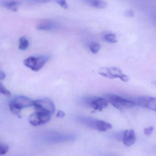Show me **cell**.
Segmentation results:
<instances>
[{
    "label": "cell",
    "instance_id": "cell-1",
    "mask_svg": "<svg viewBox=\"0 0 156 156\" xmlns=\"http://www.w3.org/2000/svg\"><path fill=\"white\" fill-rule=\"evenodd\" d=\"M107 98L109 103L114 107L121 111L132 108L136 105L134 101L125 99L116 94H108Z\"/></svg>",
    "mask_w": 156,
    "mask_h": 156
},
{
    "label": "cell",
    "instance_id": "cell-2",
    "mask_svg": "<svg viewBox=\"0 0 156 156\" xmlns=\"http://www.w3.org/2000/svg\"><path fill=\"white\" fill-rule=\"evenodd\" d=\"M82 103L86 107L93 109L94 111H103L108 106V100L102 97H87L81 100Z\"/></svg>",
    "mask_w": 156,
    "mask_h": 156
},
{
    "label": "cell",
    "instance_id": "cell-3",
    "mask_svg": "<svg viewBox=\"0 0 156 156\" xmlns=\"http://www.w3.org/2000/svg\"><path fill=\"white\" fill-rule=\"evenodd\" d=\"M49 59V56H30L25 59L24 64L33 71L37 72L42 69Z\"/></svg>",
    "mask_w": 156,
    "mask_h": 156
},
{
    "label": "cell",
    "instance_id": "cell-4",
    "mask_svg": "<svg viewBox=\"0 0 156 156\" xmlns=\"http://www.w3.org/2000/svg\"><path fill=\"white\" fill-rule=\"evenodd\" d=\"M99 74L101 76L109 79H119L124 82L129 80V77L123 73L121 69L117 67L102 68L99 69Z\"/></svg>",
    "mask_w": 156,
    "mask_h": 156
},
{
    "label": "cell",
    "instance_id": "cell-5",
    "mask_svg": "<svg viewBox=\"0 0 156 156\" xmlns=\"http://www.w3.org/2000/svg\"><path fill=\"white\" fill-rule=\"evenodd\" d=\"M35 111L44 112L52 115L55 111V106L53 102L48 99H42L34 101V105Z\"/></svg>",
    "mask_w": 156,
    "mask_h": 156
},
{
    "label": "cell",
    "instance_id": "cell-6",
    "mask_svg": "<svg viewBox=\"0 0 156 156\" xmlns=\"http://www.w3.org/2000/svg\"><path fill=\"white\" fill-rule=\"evenodd\" d=\"M51 115L44 112L35 111L29 116V123L34 126H38L47 123L51 119Z\"/></svg>",
    "mask_w": 156,
    "mask_h": 156
},
{
    "label": "cell",
    "instance_id": "cell-7",
    "mask_svg": "<svg viewBox=\"0 0 156 156\" xmlns=\"http://www.w3.org/2000/svg\"><path fill=\"white\" fill-rule=\"evenodd\" d=\"M135 102L136 105L156 112V97L149 96H140L136 99Z\"/></svg>",
    "mask_w": 156,
    "mask_h": 156
},
{
    "label": "cell",
    "instance_id": "cell-8",
    "mask_svg": "<svg viewBox=\"0 0 156 156\" xmlns=\"http://www.w3.org/2000/svg\"><path fill=\"white\" fill-rule=\"evenodd\" d=\"M34 101L24 96H18L14 98L9 104L17 107L20 110L34 106Z\"/></svg>",
    "mask_w": 156,
    "mask_h": 156
},
{
    "label": "cell",
    "instance_id": "cell-9",
    "mask_svg": "<svg viewBox=\"0 0 156 156\" xmlns=\"http://www.w3.org/2000/svg\"><path fill=\"white\" fill-rule=\"evenodd\" d=\"M135 133L132 129H129L123 132L122 141L126 146L133 145L136 141Z\"/></svg>",
    "mask_w": 156,
    "mask_h": 156
},
{
    "label": "cell",
    "instance_id": "cell-10",
    "mask_svg": "<svg viewBox=\"0 0 156 156\" xmlns=\"http://www.w3.org/2000/svg\"><path fill=\"white\" fill-rule=\"evenodd\" d=\"M56 27V25L54 23L51 22H43L40 23L37 26L38 30L44 31H49L53 30Z\"/></svg>",
    "mask_w": 156,
    "mask_h": 156
},
{
    "label": "cell",
    "instance_id": "cell-11",
    "mask_svg": "<svg viewBox=\"0 0 156 156\" xmlns=\"http://www.w3.org/2000/svg\"><path fill=\"white\" fill-rule=\"evenodd\" d=\"M2 4L7 9L15 12L17 11L19 3L15 1L7 0L2 2Z\"/></svg>",
    "mask_w": 156,
    "mask_h": 156
},
{
    "label": "cell",
    "instance_id": "cell-12",
    "mask_svg": "<svg viewBox=\"0 0 156 156\" xmlns=\"http://www.w3.org/2000/svg\"><path fill=\"white\" fill-rule=\"evenodd\" d=\"M112 128V126L110 123L102 120H99L96 130L99 132H105Z\"/></svg>",
    "mask_w": 156,
    "mask_h": 156
},
{
    "label": "cell",
    "instance_id": "cell-13",
    "mask_svg": "<svg viewBox=\"0 0 156 156\" xmlns=\"http://www.w3.org/2000/svg\"><path fill=\"white\" fill-rule=\"evenodd\" d=\"M88 2L94 7L98 9H104L107 6V4L102 0H88Z\"/></svg>",
    "mask_w": 156,
    "mask_h": 156
},
{
    "label": "cell",
    "instance_id": "cell-14",
    "mask_svg": "<svg viewBox=\"0 0 156 156\" xmlns=\"http://www.w3.org/2000/svg\"><path fill=\"white\" fill-rule=\"evenodd\" d=\"M19 48L20 50H25L28 48L29 43L27 39L24 37L19 39Z\"/></svg>",
    "mask_w": 156,
    "mask_h": 156
},
{
    "label": "cell",
    "instance_id": "cell-15",
    "mask_svg": "<svg viewBox=\"0 0 156 156\" xmlns=\"http://www.w3.org/2000/svg\"><path fill=\"white\" fill-rule=\"evenodd\" d=\"M104 39L106 42L108 43H115L117 42L116 36L114 34H107L104 36Z\"/></svg>",
    "mask_w": 156,
    "mask_h": 156
},
{
    "label": "cell",
    "instance_id": "cell-16",
    "mask_svg": "<svg viewBox=\"0 0 156 156\" xmlns=\"http://www.w3.org/2000/svg\"><path fill=\"white\" fill-rule=\"evenodd\" d=\"M90 50L94 54H97L101 49V45L98 43H92L89 46Z\"/></svg>",
    "mask_w": 156,
    "mask_h": 156
},
{
    "label": "cell",
    "instance_id": "cell-17",
    "mask_svg": "<svg viewBox=\"0 0 156 156\" xmlns=\"http://www.w3.org/2000/svg\"><path fill=\"white\" fill-rule=\"evenodd\" d=\"M9 108H10V111L12 112V113L13 114L15 115H16L19 118H21V110L15 107L14 105H12L11 104L9 103Z\"/></svg>",
    "mask_w": 156,
    "mask_h": 156
},
{
    "label": "cell",
    "instance_id": "cell-18",
    "mask_svg": "<svg viewBox=\"0 0 156 156\" xmlns=\"http://www.w3.org/2000/svg\"><path fill=\"white\" fill-rule=\"evenodd\" d=\"M0 94H4L6 97H10L11 96V94L10 91L7 90L1 83H0Z\"/></svg>",
    "mask_w": 156,
    "mask_h": 156
},
{
    "label": "cell",
    "instance_id": "cell-19",
    "mask_svg": "<svg viewBox=\"0 0 156 156\" xmlns=\"http://www.w3.org/2000/svg\"><path fill=\"white\" fill-rule=\"evenodd\" d=\"M9 147L5 144L0 143V155H4L8 152Z\"/></svg>",
    "mask_w": 156,
    "mask_h": 156
},
{
    "label": "cell",
    "instance_id": "cell-20",
    "mask_svg": "<svg viewBox=\"0 0 156 156\" xmlns=\"http://www.w3.org/2000/svg\"><path fill=\"white\" fill-rule=\"evenodd\" d=\"M56 2L62 8L67 9L68 7V5L66 0H56Z\"/></svg>",
    "mask_w": 156,
    "mask_h": 156
},
{
    "label": "cell",
    "instance_id": "cell-21",
    "mask_svg": "<svg viewBox=\"0 0 156 156\" xmlns=\"http://www.w3.org/2000/svg\"><path fill=\"white\" fill-rule=\"evenodd\" d=\"M154 130V127L153 126H149V127H147L145 128L144 130V133L145 135L147 136H149L152 134V133Z\"/></svg>",
    "mask_w": 156,
    "mask_h": 156
},
{
    "label": "cell",
    "instance_id": "cell-22",
    "mask_svg": "<svg viewBox=\"0 0 156 156\" xmlns=\"http://www.w3.org/2000/svg\"><path fill=\"white\" fill-rule=\"evenodd\" d=\"M28 1L32 2L43 3H46L51 2L52 0H28Z\"/></svg>",
    "mask_w": 156,
    "mask_h": 156
},
{
    "label": "cell",
    "instance_id": "cell-23",
    "mask_svg": "<svg viewBox=\"0 0 156 156\" xmlns=\"http://www.w3.org/2000/svg\"><path fill=\"white\" fill-rule=\"evenodd\" d=\"M125 15L126 16H127V17H133L134 16V13L133 11V10H127L125 12Z\"/></svg>",
    "mask_w": 156,
    "mask_h": 156
},
{
    "label": "cell",
    "instance_id": "cell-24",
    "mask_svg": "<svg viewBox=\"0 0 156 156\" xmlns=\"http://www.w3.org/2000/svg\"><path fill=\"white\" fill-rule=\"evenodd\" d=\"M65 113L62 111H58L57 113L56 117L57 118H63L65 116Z\"/></svg>",
    "mask_w": 156,
    "mask_h": 156
},
{
    "label": "cell",
    "instance_id": "cell-25",
    "mask_svg": "<svg viewBox=\"0 0 156 156\" xmlns=\"http://www.w3.org/2000/svg\"><path fill=\"white\" fill-rule=\"evenodd\" d=\"M5 77V74L2 70L0 69V80H3Z\"/></svg>",
    "mask_w": 156,
    "mask_h": 156
},
{
    "label": "cell",
    "instance_id": "cell-26",
    "mask_svg": "<svg viewBox=\"0 0 156 156\" xmlns=\"http://www.w3.org/2000/svg\"><path fill=\"white\" fill-rule=\"evenodd\" d=\"M153 83H154V85H156V81H154L153 82Z\"/></svg>",
    "mask_w": 156,
    "mask_h": 156
}]
</instances>
